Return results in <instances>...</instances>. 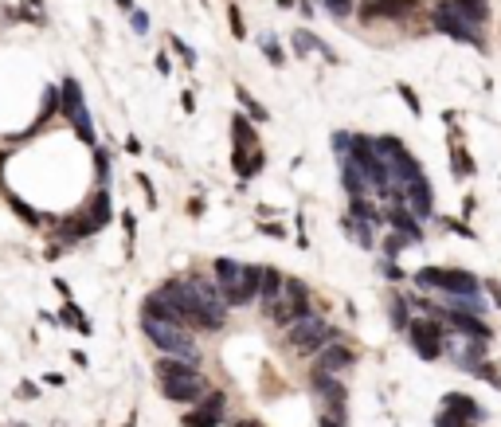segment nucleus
<instances>
[{"instance_id": "nucleus-1", "label": "nucleus", "mask_w": 501, "mask_h": 427, "mask_svg": "<svg viewBox=\"0 0 501 427\" xmlns=\"http://www.w3.org/2000/svg\"><path fill=\"white\" fill-rule=\"evenodd\" d=\"M141 333L153 341V349H157L161 357H180L188 365H200V357H204L192 329L177 326V321H165L157 314H145V310H141Z\"/></svg>"}, {"instance_id": "nucleus-2", "label": "nucleus", "mask_w": 501, "mask_h": 427, "mask_svg": "<svg viewBox=\"0 0 501 427\" xmlns=\"http://www.w3.org/2000/svg\"><path fill=\"white\" fill-rule=\"evenodd\" d=\"M415 287L431 298H474L481 294V278L454 267H423L415 270Z\"/></svg>"}, {"instance_id": "nucleus-3", "label": "nucleus", "mask_w": 501, "mask_h": 427, "mask_svg": "<svg viewBox=\"0 0 501 427\" xmlns=\"http://www.w3.org/2000/svg\"><path fill=\"white\" fill-rule=\"evenodd\" d=\"M333 338H337V329L329 326L321 314H310V318L294 321V326L286 329V345L294 349L298 357H314V353H321Z\"/></svg>"}, {"instance_id": "nucleus-4", "label": "nucleus", "mask_w": 501, "mask_h": 427, "mask_svg": "<svg viewBox=\"0 0 501 427\" xmlns=\"http://www.w3.org/2000/svg\"><path fill=\"white\" fill-rule=\"evenodd\" d=\"M435 28H439L442 36H454V40H462V43H474V48H481V43H486V36H481V24L466 20L454 0H439V8H435Z\"/></svg>"}, {"instance_id": "nucleus-5", "label": "nucleus", "mask_w": 501, "mask_h": 427, "mask_svg": "<svg viewBox=\"0 0 501 427\" xmlns=\"http://www.w3.org/2000/svg\"><path fill=\"white\" fill-rule=\"evenodd\" d=\"M407 338H412V349L419 353V357L435 361L442 357V341H446V333H442V321L439 318H412L407 321Z\"/></svg>"}, {"instance_id": "nucleus-6", "label": "nucleus", "mask_w": 501, "mask_h": 427, "mask_svg": "<svg viewBox=\"0 0 501 427\" xmlns=\"http://www.w3.org/2000/svg\"><path fill=\"white\" fill-rule=\"evenodd\" d=\"M157 384H161V396L173 400V404H196V400L208 392V380L200 377L196 368L177 372V377H161Z\"/></svg>"}, {"instance_id": "nucleus-7", "label": "nucleus", "mask_w": 501, "mask_h": 427, "mask_svg": "<svg viewBox=\"0 0 501 427\" xmlns=\"http://www.w3.org/2000/svg\"><path fill=\"white\" fill-rule=\"evenodd\" d=\"M442 357H451L458 368L478 372L481 357H486V338H466V333H451L442 341Z\"/></svg>"}, {"instance_id": "nucleus-8", "label": "nucleus", "mask_w": 501, "mask_h": 427, "mask_svg": "<svg viewBox=\"0 0 501 427\" xmlns=\"http://www.w3.org/2000/svg\"><path fill=\"white\" fill-rule=\"evenodd\" d=\"M224 419H227V396L224 392H204V396L184 412V427H219Z\"/></svg>"}, {"instance_id": "nucleus-9", "label": "nucleus", "mask_w": 501, "mask_h": 427, "mask_svg": "<svg viewBox=\"0 0 501 427\" xmlns=\"http://www.w3.org/2000/svg\"><path fill=\"white\" fill-rule=\"evenodd\" d=\"M353 361H356L353 349L344 345L341 338H333L329 345L321 349V353H314V372H333V377H337V372H344Z\"/></svg>"}, {"instance_id": "nucleus-10", "label": "nucleus", "mask_w": 501, "mask_h": 427, "mask_svg": "<svg viewBox=\"0 0 501 427\" xmlns=\"http://www.w3.org/2000/svg\"><path fill=\"white\" fill-rule=\"evenodd\" d=\"M415 0H361V20H403Z\"/></svg>"}, {"instance_id": "nucleus-11", "label": "nucleus", "mask_w": 501, "mask_h": 427, "mask_svg": "<svg viewBox=\"0 0 501 427\" xmlns=\"http://www.w3.org/2000/svg\"><path fill=\"white\" fill-rule=\"evenodd\" d=\"M403 208L412 212L415 219H431L435 216V192H431V184H427V177L415 180L412 189L403 192Z\"/></svg>"}, {"instance_id": "nucleus-12", "label": "nucleus", "mask_w": 501, "mask_h": 427, "mask_svg": "<svg viewBox=\"0 0 501 427\" xmlns=\"http://www.w3.org/2000/svg\"><path fill=\"white\" fill-rule=\"evenodd\" d=\"M341 228L349 231V236H353L356 243H361V247H372V243H376V224H368V219L353 216V212H349V216L341 219Z\"/></svg>"}, {"instance_id": "nucleus-13", "label": "nucleus", "mask_w": 501, "mask_h": 427, "mask_svg": "<svg viewBox=\"0 0 501 427\" xmlns=\"http://www.w3.org/2000/svg\"><path fill=\"white\" fill-rule=\"evenodd\" d=\"M290 43H294V51H298V55H314V51H317V55H325V59H333V51L325 48V43L317 40L314 31H305V28H298L294 36H290Z\"/></svg>"}, {"instance_id": "nucleus-14", "label": "nucleus", "mask_w": 501, "mask_h": 427, "mask_svg": "<svg viewBox=\"0 0 501 427\" xmlns=\"http://www.w3.org/2000/svg\"><path fill=\"white\" fill-rule=\"evenodd\" d=\"M407 247H415L407 236H400V231H388V236H384V247H380V251H384V259H395V255H403Z\"/></svg>"}, {"instance_id": "nucleus-15", "label": "nucleus", "mask_w": 501, "mask_h": 427, "mask_svg": "<svg viewBox=\"0 0 501 427\" xmlns=\"http://www.w3.org/2000/svg\"><path fill=\"white\" fill-rule=\"evenodd\" d=\"M321 8L333 16V20H349L356 12V0H321Z\"/></svg>"}, {"instance_id": "nucleus-16", "label": "nucleus", "mask_w": 501, "mask_h": 427, "mask_svg": "<svg viewBox=\"0 0 501 427\" xmlns=\"http://www.w3.org/2000/svg\"><path fill=\"white\" fill-rule=\"evenodd\" d=\"M388 318H392L395 329H407V321H412V314H407V298H392V306H388Z\"/></svg>"}, {"instance_id": "nucleus-17", "label": "nucleus", "mask_w": 501, "mask_h": 427, "mask_svg": "<svg viewBox=\"0 0 501 427\" xmlns=\"http://www.w3.org/2000/svg\"><path fill=\"white\" fill-rule=\"evenodd\" d=\"M451 169L458 173V177H470V173H474V161L466 157V150H454L451 153Z\"/></svg>"}, {"instance_id": "nucleus-18", "label": "nucleus", "mask_w": 501, "mask_h": 427, "mask_svg": "<svg viewBox=\"0 0 501 427\" xmlns=\"http://www.w3.org/2000/svg\"><path fill=\"white\" fill-rule=\"evenodd\" d=\"M239 102H243V110H247V114H255L259 122H266V110L259 106V102L251 99V94H247V90H239Z\"/></svg>"}, {"instance_id": "nucleus-19", "label": "nucleus", "mask_w": 501, "mask_h": 427, "mask_svg": "<svg viewBox=\"0 0 501 427\" xmlns=\"http://www.w3.org/2000/svg\"><path fill=\"white\" fill-rule=\"evenodd\" d=\"M259 43H263V51H266L275 63H282V51H278V40H275V36H266V31H263V36H259Z\"/></svg>"}, {"instance_id": "nucleus-20", "label": "nucleus", "mask_w": 501, "mask_h": 427, "mask_svg": "<svg viewBox=\"0 0 501 427\" xmlns=\"http://www.w3.org/2000/svg\"><path fill=\"white\" fill-rule=\"evenodd\" d=\"M129 24H133V31H138V36H145L149 31V16L141 8H129Z\"/></svg>"}, {"instance_id": "nucleus-21", "label": "nucleus", "mask_w": 501, "mask_h": 427, "mask_svg": "<svg viewBox=\"0 0 501 427\" xmlns=\"http://www.w3.org/2000/svg\"><path fill=\"white\" fill-rule=\"evenodd\" d=\"M400 94H403V102H407V106H412L415 114H419V99H415L412 90H407V87H400Z\"/></svg>"}, {"instance_id": "nucleus-22", "label": "nucleus", "mask_w": 501, "mask_h": 427, "mask_svg": "<svg viewBox=\"0 0 501 427\" xmlns=\"http://www.w3.org/2000/svg\"><path fill=\"white\" fill-rule=\"evenodd\" d=\"M118 4H122V8H133V0H118Z\"/></svg>"}, {"instance_id": "nucleus-23", "label": "nucleus", "mask_w": 501, "mask_h": 427, "mask_svg": "<svg viewBox=\"0 0 501 427\" xmlns=\"http://www.w3.org/2000/svg\"><path fill=\"white\" fill-rule=\"evenodd\" d=\"M235 427H259V424H247V419H243V424H235Z\"/></svg>"}]
</instances>
